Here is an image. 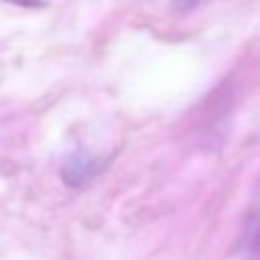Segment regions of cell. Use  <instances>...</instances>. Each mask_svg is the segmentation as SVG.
Returning a JSON list of instances; mask_svg holds the SVG:
<instances>
[{
	"label": "cell",
	"mask_w": 260,
	"mask_h": 260,
	"mask_svg": "<svg viewBox=\"0 0 260 260\" xmlns=\"http://www.w3.org/2000/svg\"><path fill=\"white\" fill-rule=\"evenodd\" d=\"M8 4H14V6H22V8H39L43 6V0H4Z\"/></svg>",
	"instance_id": "cell-1"
},
{
	"label": "cell",
	"mask_w": 260,
	"mask_h": 260,
	"mask_svg": "<svg viewBox=\"0 0 260 260\" xmlns=\"http://www.w3.org/2000/svg\"><path fill=\"white\" fill-rule=\"evenodd\" d=\"M252 250L260 256V221H258V228H256V232L252 234Z\"/></svg>",
	"instance_id": "cell-2"
},
{
	"label": "cell",
	"mask_w": 260,
	"mask_h": 260,
	"mask_svg": "<svg viewBox=\"0 0 260 260\" xmlns=\"http://www.w3.org/2000/svg\"><path fill=\"white\" fill-rule=\"evenodd\" d=\"M195 2H197V0H175V4H177V6H181V8H185V10H187V8H191Z\"/></svg>",
	"instance_id": "cell-3"
}]
</instances>
